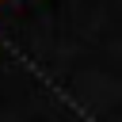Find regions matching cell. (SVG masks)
Masks as SVG:
<instances>
[{
	"instance_id": "cell-1",
	"label": "cell",
	"mask_w": 122,
	"mask_h": 122,
	"mask_svg": "<svg viewBox=\"0 0 122 122\" xmlns=\"http://www.w3.org/2000/svg\"><path fill=\"white\" fill-rule=\"evenodd\" d=\"M0 4H4V0H0Z\"/></svg>"
}]
</instances>
